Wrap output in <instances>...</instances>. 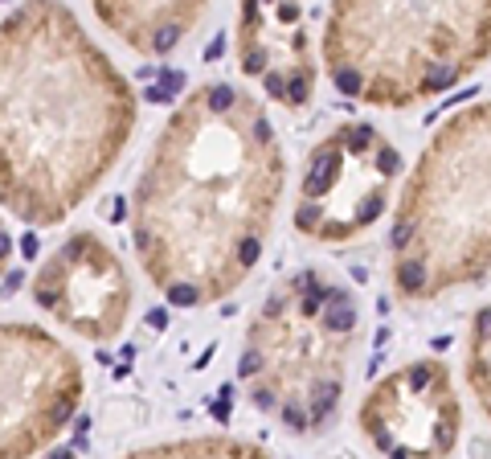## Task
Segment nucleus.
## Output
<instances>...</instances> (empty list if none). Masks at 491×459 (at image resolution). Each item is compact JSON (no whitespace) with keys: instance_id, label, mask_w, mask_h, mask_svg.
I'll list each match as a JSON object with an SVG mask.
<instances>
[{"instance_id":"obj_11","label":"nucleus","mask_w":491,"mask_h":459,"mask_svg":"<svg viewBox=\"0 0 491 459\" xmlns=\"http://www.w3.org/2000/svg\"><path fill=\"white\" fill-rule=\"evenodd\" d=\"M94 17L140 58H168L205 21V0H94Z\"/></svg>"},{"instance_id":"obj_8","label":"nucleus","mask_w":491,"mask_h":459,"mask_svg":"<svg viewBox=\"0 0 491 459\" xmlns=\"http://www.w3.org/2000/svg\"><path fill=\"white\" fill-rule=\"evenodd\" d=\"M356 427L381 459H450L463 435V398L450 365L414 357L369 382Z\"/></svg>"},{"instance_id":"obj_12","label":"nucleus","mask_w":491,"mask_h":459,"mask_svg":"<svg viewBox=\"0 0 491 459\" xmlns=\"http://www.w3.org/2000/svg\"><path fill=\"white\" fill-rule=\"evenodd\" d=\"M119 459H275L262 443L237 435H185V439H164L136 447Z\"/></svg>"},{"instance_id":"obj_7","label":"nucleus","mask_w":491,"mask_h":459,"mask_svg":"<svg viewBox=\"0 0 491 459\" xmlns=\"http://www.w3.org/2000/svg\"><path fill=\"white\" fill-rule=\"evenodd\" d=\"M86 398L82 361L66 340L29 320L0 328V459L49 451Z\"/></svg>"},{"instance_id":"obj_6","label":"nucleus","mask_w":491,"mask_h":459,"mask_svg":"<svg viewBox=\"0 0 491 459\" xmlns=\"http://www.w3.org/2000/svg\"><path fill=\"white\" fill-rule=\"evenodd\" d=\"M405 169L398 144L365 119L332 127L307 148L299 189H295V230L320 246L360 242L398 205V176ZM401 193V189H398Z\"/></svg>"},{"instance_id":"obj_10","label":"nucleus","mask_w":491,"mask_h":459,"mask_svg":"<svg viewBox=\"0 0 491 459\" xmlns=\"http://www.w3.org/2000/svg\"><path fill=\"white\" fill-rule=\"evenodd\" d=\"M237 70L254 78L262 95L287 111H303L315 98L320 66L311 53L307 8L295 0H246L234 17Z\"/></svg>"},{"instance_id":"obj_1","label":"nucleus","mask_w":491,"mask_h":459,"mask_svg":"<svg viewBox=\"0 0 491 459\" xmlns=\"http://www.w3.org/2000/svg\"><path fill=\"white\" fill-rule=\"evenodd\" d=\"M287 189L266 107L234 82H201L172 111L131 189V246L172 308L230 299L262 263Z\"/></svg>"},{"instance_id":"obj_5","label":"nucleus","mask_w":491,"mask_h":459,"mask_svg":"<svg viewBox=\"0 0 491 459\" xmlns=\"http://www.w3.org/2000/svg\"><path fill=\"white\" fill-rule=\"evenodd\" d=\"M356 340V295L303 266L266 291L250 316L237 382H246L250 406L279 418L291 435L324 431L340 410Z\"/></svg>"},{"instance_id":"obj_9","label":"nucleus","mask_w":491,"mask_h":459,"mask_svg":"<svg viewBox=\"0 0 491 459\" xmlns=\"http://www.w3.org/2000/svg\"><path fill=\"white\" fill-rule=\"evenodd\" d=\"M29 295L58 328L107 344L127 328L136 287L111 242L94 230H74L37 263Z\"/></svg>"},{"instance_id":"obj_2","label":"nucleus","mask_w":491,"mask_h":459,"mask_svg":"<svg viewBox=\"0 0 491 459\" xmlns=\"http://www.w3.org/2000/svg\"><path fill=\"white\" fill-rule=\"evenodd\" d=\"M140 123L136 86L70 4L29 0L0 21V201L53 230L107 181Z\"/></svg>"},{"instance_id":"obj_13","label":"nucleus","mask_w":491,"mask_h":459,"mask_svg":"<svg viewBox=\"0 0 491 459\" xmlns=\"http://www.w3.org/2000/svg\"><path fill=\"white\" fill-rule=\"evenodd\" d=\"M463 377L479 402V410L491 422V304L471 316L467 340H463Z\"/></svg>"},{"instance_id":"obj_4","label":"nucleus","mask_w":491,"mask_h":459,"mask_svg":"<svg viewBox=\"0 0 491 459\" xmlns=\"http://www.w3.org/2000/svg\"><path fill=\"white\" fill-rule=\"evenodd\" d=\"M320 62L352 103L418 107L491 62V0H336L324 13Z\"/></svg>"},{"instance_id":"obj_3","label":"nucleus","mask_w":491,"mask_h":459,"mask_svg":"<svg viewBox=\"0 0 491 459\" xmlns=\"http://www.w3.org/2000/svg\"><path fill=\"white\" fill-rule=\"evenodd\" d=\"M491 275V98L446 115L401 181L389 279L405 304H434Z\"/></svg>"}]
</instances>
